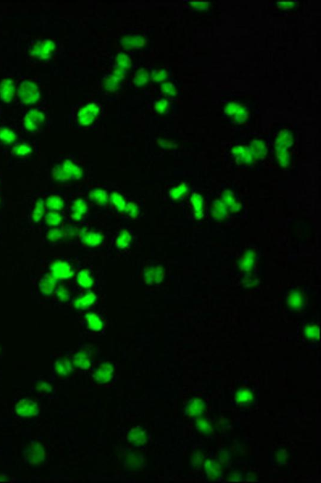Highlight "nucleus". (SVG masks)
<instances>
[{"label":"nucleus","instance_id":"obj_1","mask_svg":"<svg viewBox=\"0 0 321 483\" xmlns=\"http://www.w3.org/2000/svg\"><path fill=\"white\" fill-rule=\"evenodd\" d=\"M51 175L55 181L66 182L79 179L82 176V169L71 159L65 158L52 167Z\"/></svg>","mask_w":321,"mask_h":483},{"label":"nucleus","instance_id":"obj_2","mask_svg":"<svg viewBox=\"0 0 321 483\" xmlns=\"http://www.w3.org/2000/svg\"><path fill=\"white\" fill-rule=\"evenodd\" d=\"M18 97L21 103L33 104L40 99V92L37 85L34 82L25 80L19 85Z\"/></svg>","mask_w":321,"mask_h":483},{"label":"nucleus","instance_id":"obj_3","mask_svg":"<svg viewBox=\"0 0 321 483\" xmlns=\"http://www.w3.org/2000/svg\"><path fill=\"white\" fill-rule=\"evenodd\" d=\"M23 457L26 462L29 464L40 465L45 459V450L38 442L32 441L24 449Z\"/></svg>","mask_w":321,"mask_h":483},{"label":"nucleus","instance_id":"obj_4","mask_svg":"<svg viewBox=\"0 0 321 483\" xmlns=\"http://www.w3.org/2000/svg\"><path fill=\"white\" fill-rule=\"evenodd\" d=\"M45 115L38 109H32L25 114L23 120L24 129L27 131H38L44 125Z\"/></svg>","mask_w":321,"mask_h":483},{"label":"nucleus","instance_id":"obj_5","mask_svg":"<svg viewBox=\"0 0 321 483\" xmlns=\"http://www.w3.org/2000/svg\"><path fill=\"white\" fill-rule=\"evenodd\" d=\"M46 212L43 195L36 196L30 204V208L28 213V219L30 223L36 225L42 221Z\"/></svg>","mask_w":321,"mask_h":483},{"label":"nucleus","instance_id":"obj_6","mask_svg":"<svg viewBox=\"0 0 321 483\" xmlns=\"http://www.w3.org/2000/svg\"><path fill=\"white\" fill-rule=\"evenodd\" d=\"M55 45L51 40L38 41L30 48V55L38 59H47L51 56Z\"/></svg>","mask_w":321,"mask_h":483},{"label":"nucleus","instance_id":"obj_7","mask_svg":"<svg viewBox=\"0 0 321 483\" xmlns=\"http://www.w3.org/2000/svg\"><path fill=\"white\" fill-rule=\"evenodd\" d=\"M47 212H61L66 204V197L60 193H47L43 195Z\"/></svg>","mask_w":321,"mask_h":483},{"label":"nucleus","instance_id":"obj_8","mask_svg":"<svg viewBox=\"0 0 321 483\" xmlns=\"http://www.w3.org/2000/svg\"><path fill=\"white\" fill-rule=\"evenodd\" d=\"M17 414L21 417L36 416L39 413L38 406L36 402L30 399H24L15 406Z\"/></svg>","mask_w":321,"mask_h":483},{"label":"nucleus","instance_id":"obj_9","mask_svg":"<svg viewBox=\"0 0 321 483\" xmlns=\"http://www.w3.org/2000/svg\"><path fill=\"white\" fill-rule=\"evenodd\" d=\"M34 152V147L32 143L17 142L13 145L10 154L15 158L27 159L31 156Z\"/></svg>","mask_w":321,"mask_h":483},{"label":"nucleus","instance_id":"obj_10","mask_svg":"<svg viewBox=\"0 0 321 483\" xmlns=\"http://www.w3.org/2000/svg\"><path fill=\"white\" fill-rule=\"evenodd\" d=\"M17 139L18 134L14 130L6 126L0 127V145L5 147L14 145Z\"/></svg>","mask_w":321,"mask_h":483},{"label":"nucleus","instance_id":"obj_11","mask_svg":"<svg viewBox=\"0 0 321 483\" xmlns=\"http://www.w3.org/2000/svg\"><path fill=\"white\" fill-rule=\"evenodd\" d=\"M69 215L73 220H80L87 212V205L82 200L77 199L69 204Z\"/></svg>","mask_w":321,"mask_h":483},{"label":"nucleus","instance_id":"obj_12","mask_svg":"<svg viewBox=\"0 0 321 483\" xmlns=\"http://www.w3.org/2000/svg\"><path fill=\"white\" fill-rule=\"evenodd\" d=\"M64 216L60 212H46L41 223L49 228H57L61 225Z\"/></svg>","mask_w":321,"mask_h":483},{"label":"nucleus","instance_id":"obj_13","mask_svg":"<svg viewBox=\"0 0 321 483\" xmlns=\"http://www.w3.org/2000/svg\"><path fill=\"white\" fill-rule=\"evenodd\" d=\"M14 84L13 80L5 79L0 84V98L4 103H10L14 97Z\"/></svg>","mask_w":321,"mask_h":483},{"label":"nucleus","instance_id":"obj_14","mask_svg":"<svg viewBox=\"0 0 321 483\" xmlns=\"http://www.w3.org/2000/svg\"><path fill=\"white\" fill-rule=\"evenodd\" d=\"M52 269L55 277L64 279L71 276V274L70 266L67 263L57 262L54 264Z\"/></svg>","mask_w":321,"mask_h":483},{"label":"nucleus","instance_id":"obj_15","mask_svg":"<svg viewBox=\"0 0 321 483\" xmlns=\"http://www.w3.org/2000/svg\"><path fill=\"white\" fill-rule=\"evenodd\" d=\"M114 370L112 365L109 364H104L99 367L95 373V378L101 383L109 381L112 377Z\"/></svg>","mask_w":321,"mask_h":483},{"label":"nucleus","instance_id":"obj_16","mask_svg":"<svg viewBox=\"0 0 321 483\" xmlns=\"http://www.w3.org/2000/svg\"><path fill=\"white\" fill-rule=\"evenodd\" d=\"M103 236L99 233H88L84 234L82 242L89 247H95L102 242Z\"/></svg>","mask_w":321,"mask_h":483},{"label":"nucleus","instance_id":"obj_17","mask_svg":"<svg viewBox=\"0 0 321 483\" xmlns=\"http://www.w3.org/2000/svg\"><path fill=\"white\" fill-rule=\"evenodd\" d=\"M95 298L96 297L93 293H89V294H86L83 297L79 298L75 302V305L77 308L85 309L94 303Z\"/></svg>","mask_w":321,"mask_h":483},{"label":"nucleus","instance_id":"obj_18","mask_svg":"<svg viewBox=\"0 0 321 483\" xmlns=\"http://www.w3.org/2000/svg\"><path fill=\"white\" fill-rule=\"evenodd\" d=\"M77 282L82 286L90 287L92 286L93 280L90 276L89 273L86 269L80 271L77 276Z\"/></svg>","mask_w":321,"mask_h":483},{"label":"nucleus","instance_id":"obj_19","mask_svg":"<svg viewBox=\"0 0 321 483\" xmlns=\"http://www.w3.org/2000/svg\"><path fill=\"white\" fill-rule=\"evenodd\" d=\"M87 319L89 324V327L91 330L94 331H99L103 327V322L100 320L98 316L95 314H89L87 315Z\"/></svg>","mask_w":321,"mask_h":483},{"label":"nucleus","instance_id":"obj_20","mask_svg":"<svg viewBox=\"0 0 321 483\" xmlns=\"http://www.w3.org/2000/svg\"><path fill=\"white\" fill-rule=\"evenodd\" d=\"M90 197L91 201L96 202L97 204H101V205L105 204L107 202V195H106L105 191H102L101 189L92 191L90 194Z\"/></svg>","mask_w":321,"mask_h":483},{"label":"nucleus","instance_id":"obj_21","mask_svg":"<svg viewBox=\"0 0 321 483\" xmlns=\"http://www.w3.org/2000/svg\"><path fill=\"white\" fill-rule=\"evenodd\" d=\"M131 240V237L130 236L129 233L126 232V231H125V232H123L119 235L118 238L116 239V244L117 247L120 248V249H125V247H127L130 244Z\"/></svg>","mask_w":321,"mask_h":483},{"label":"nucleus","instance_id":"obj_22","mask_svg":"<svg viewBox=\"0 0 321 483\" xmlns=\"http://www.w3.org/2000/svg\"><path fill=\"white\" fill-rule=\"evenodd\" d=\"M55 371L60 376H66L71 371L70 363L66 360H60L55 364Z\"/></svg>","mask_w":321,"mask_h":483},{"label":"nucleus","instance_id":"obj_23","mask_svg":"<svg viewBox=\"0 0 321 483\" xmlns=\"http://www.w3.org/2000/svg\"><path fill=\"white\" fill-rule=\"evenodd\" d=\"M146 437V433L141 429H134L129 433V438L135 443H143Z\"/></svg>","mask_w":321,"mask_h":483},{"label":"nucleus","instance_id":"obj_24","mask_svg":"<svg viewBox=\"0 0 321 483\" xmlns=\"http://www.w3.org/2000/svg\"><path fill=\"white\" fill-rule=\"evenodd\" d=\"M75 364L81 368H88L89 366L90 362L86 355L80 353L75 358Z\"/></svg>","mask_w":321,"mask_h":483},{"label":"nucleus","instance_id":"obj_25","mask_svg":"<svg viewBox=\"0 0 321 483\" xmlns=\"http://www.w3.org/2000/svg\"><path fill=\"white\" fill-rule=\"evenodd\" d=\"M36 390L40 392H47L49 393L52 391V386L46 382H41L38 383L36 387Z\"/></svg>","mask_w":321,"mask_h":483},{"label":"nucleus","instance_id":"obj_26","mask_svg":"<svg viewBox=\"0 0 321 483\" xmlns=\"http://www.w3.org/2000/svg\"><path fill=\"white\" fill-rule=\"evenodd\" d=\"M3 206V197L2 196L1 191H0V209Z\"/></svg>","mask_w":321,"mask_h":483},{"label":"nucleus","instance_id":"obj_27","mask_svg":"<svg viewBox=\"0 0 321 483\" xmlns=\"http://www.w3.org/2000/svg\"><path fill=\"white\" fill-rule=\"evenodd\" d=\"M0 191H1V180H0Z\"/></svg>","mask_w":321,"mask_h":483}]
</instances>
